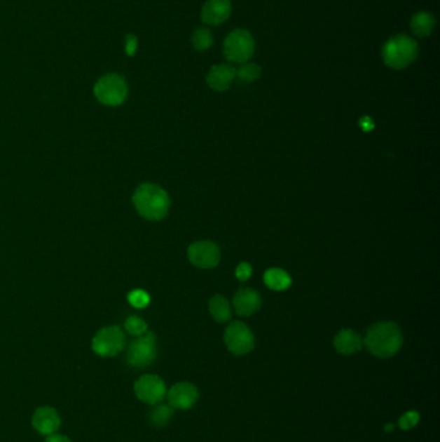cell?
<instances>
[{
    "label": "cell",
    "instance_id": "obj_1",
    "mask_svg": "<svg viewBox=\"0 0 440 442\" xmlns=\"http://www.w3.org/2000/svg\"><path fill=\"white\" fill-rule=\"evenodd\" d=\"M363 344L376 357L390 359L399 352L403 345L401 330L392 321L378 322L368 328Z\"/></svg>",
    "mask_w": 440,
    "mask_h": 442
},
{
    "label": "cell",
    "instance_id": "obj_2",
    "mask_svg": "<svg viewBox=\"0 0 440 442\" xmlns=\"http://www.w3.org/2000/svg\"><path fill=\"white\" fill-rule=\"evenodd\" d=\"M133 203L142 217L147 220H162L170 211L171 201L167 192L156 184H142L133 194Z\"/></svg>",
    "mask_w": 440,
    "mask_h": 442
},
{
    "label": "cell",
    "instance_id": "obj_3",
    "mask_svg": "<svg viewBox=\"0 0 440 442\" xmlns=\"http://www.w3.org/2000/svg\"><path fill=\"white\" fill-rule=\"evenodd\" d=\"M418 56L417 41L406 34L392 36L383 47V62L395 70H403Z\"/></svg>",
    "mask_w": 440,
    "mask_h": 442
},
{
    "label": "cell",
    "instance_id": "obj_4",
    "mask_svg": "<svg viewBox=\"0 0 440 442\" xmlns=\"http://www.w3.org/2000/svg\"><path fill=\"white\" fill-rule=\"evenodd\" d=\"M252 34L245 29H237L228 34L224 41V55L230 62L245 64L254 53Z\"/></svg>",
    "mask_w": 440,
    "mask_h": 442
},
{
    "label": "cell",
    "instance_id": "obj_5",
    "mask_svg": "<svg viewBox=\"0 0 440 442\" xmlns=\"http://www.w3.org/2000/svg\"><path fill=\"white\" fill-rule=\"evenodd\" d=\"M98 101L107 107L122 105L128 95V87L124 78L118 74H107L95 86Z\"/></svg>",
    "mask_w": 440,
    "mask_h": 442
},
{
    "label": "cell",
    "instance_id": "obj_6",
    "mask_svg": "<svg viewBox=\"0 0 440 442\" xmlns=\"http://www.w3.org/2000/svg\"><path fill=\"white\" fill-rule=\"evenodd\" d=\"M156 353L154 333H145L132 342L127 352V362L132 368H145L154 362Z\"/></svg>",
    "mask_w": 440,
    "mask_h": 442
},
{
    "label": "cell",
    "instance_id": "obj_7",
    "mask_svg": "<svg viewBox=\"0 0 440 442\" xmlns=\"http://www.w3.org/2000/svg\"><path fill=\"white\" fill-rule=\"evenodd\" d=\"M125 336L121 328L109 326L101 328L92 340V349L101 357H114L122 352Z\"/></svg>",
    "mask_w": 440,
    "mask_h": 442
},
{
    "label": "cell",
    "instance_id": "obj_8",
    "mask_svg": "<svg viewBox=\"0 0 440 442\" xmlns=\"http://www.w3.org/2000/svg\"><path fill=\"white\" fill-rule=\"evenodd\" d=\"M224 340L228 351L235 356L248 354L254 348V335L251 328L240 321H234L228 325Z\"/></svg>",
    "mask_w": 440,
    "mask_h": 442
},
{
    "label": "cell",
    "instance_id": "obj_9",
    "mask_svg": "<svg viewBox=\"0 0 440 442\" xmlns=\"http://www.w3.org/2000/svg\"><path fill=\"white\" fill-rule=\"evenodd\" d=\"M135 393L139 401L149 405H158L167 396V388L163 380L158 375L146 374L135 383Z\"/></svg>",
    "mask_w": 440,
    "mask_h": 442
},
{
    "label": "cell",
    "instance_id": "obj_10",
    "mask_svg": "<svg viewBox=\"0 0 440 442\" xmlns=\"http://www.w3.org/2000/svg\"><path fill=\"white\" fill-rule=\"evenodd\" d=\"M188 260L202 269H211L219 265L221 253L219 246L211 241H199L188 247Z\"/></svg>",
    "mask_w": 440,
    "mask_h": 442
},
{
    "label": "cell",
    "instance_id": "obj_11",
    "mask_svg": "<svg viewBox=\"0 0 440 442\" xmlns=\"http://www.w3.org/2000/svg\"><path fill=\"white\" fill-rule=\"evenodd\" d=\"M199 391L195 385L188 382H179L167 391L168 405L174 410H190L194 408L199 400Z\"/></svg>",
    "mask_w": 440,
    "mask_h": 442
},
{
    "label": "cell",
    "instance_id": "obj_12",
    "mask_svg": "<svg viewBox=\"0 0 440 442\" xmlns=\"http://www.w3.org/2000/svg\"><path fill=\"white\" fill-rule=\"evenodd\" d=\"M231 15L230 0H208L202 8L200 17L204 24L217 26L228 21Z\"/></svg>",
    "mask_w": 440,
    "mask_h": 442
},
{
    "label": "cell",
    "instance_id": "obj_13",
    "mask_svg": "<svg viewBox=\"0 0 440 442\" xmlns=\"http://www.w3.org/2000/svg\"><path fill=\"white\" fill-rule=\"evenodd\" d=\"M233 304H234V309L237 312L238 316L249 317L260 309L261 297L253 288L243 287L234 296Z\"/></svg>",
    "mask_w": 440,
    "mask_h": 442
},
{
    "label": "cell",
    "instance_id": "obj_14",
    "mask_svg": "<svg viewBox=\"0 0 440 442\" xmlns=\"http://www.w3.org/2000/svg\"><path fill=\"white\" fill-rule=\"evenodd\" d=\"M61 426V419L58 417L57 411L53 408H39L34 413L33 427L41 434L49 436L56 434Z\"/></svg>",
    "mask_w": 440,
    "mask_h": 442
},
{
    "label": "cell",
    "instance_id": "obj_15",
    "mask_svg": "<svg viewBox=\"0 0 440 442\" xmlns=\"http://www.w3.org/2000/svg\"><path fill=\"white\" fill-rule=\"evenodd\" d=\"M235 79V69L233 66L221 64L211 67L207 75V84L217 92L228 90Z\"/></svg>",
    "mask_w": 440,
    "mask_h": 442
},
{
    "label": "cell",
    "instance_id": "obj_16",
    "mask_svg": "<svg viewBox=\"0 0 440 442\" xmlns=\"http://www.w3.org/2000/svg\"><path fill=\"white\" fill-rule=\"evenodd\" d=\"M334 349L343 356H351L363 348V339L350 328H343L334 336Z\"/></svg>",
    "mask_w": 440,
    "mask_h": 442
},
{
    "label": "cell",
    "instance_id": "obj_17",
    "mask_svg": "<svg viewBox=\"0 0 440 442\" xmlns=\"http://www.w3.org/2000/svg\"><path fill=\"white\" fill-rule=\"evenodd\" d=\"M409 27L416 36L420 38L429 36L435 27V17L429 12H417L416 15L411 18Z\"/></svg>",
    "mask_w": 440,
    "mask_h": 442
},
{
    "label": "cell",
    "instance_id": "obj_18",
    "mask_svg": "<svg viewBox=\"0 0 440 442\" xmlns=\"http://www.w3.org/2000/svg\"><path fill=\"white\" fill-rule=\"evenodd\" d=\"M263 281L266 283V286L274 290V291H284L288 287L291 286L292 279L289 277V274L286 270L280 269V268H271L266 270Z\"/></svg>",
    "mask_w": 440,
    "mask_h": 442
},
{
    "label": "cell",
    "instance_id": "obj_19",
    "mask_svg": "<svg viewBox=\"0 0 440 442\" xmlns=\"http://www.w3.org/2000/svg\"><path fill=\"white\" fill-rule=\"evenodd\" d=\"M209 313L216 322L219 323L228 322V319H231V307L228 299H225L221 295H214L209 300Z\"/></svg>",
    "mask_w": 440,
    "mask_h": 442
},
{
    "label": "cell",
    "instance_id": "obj_20",
    "mask_svg": "<svg viewBox=\"0 0 440 442\" xmlns=\"http://www.w3.org/2000/svg\"><path fill=\"white\" fill-rule=\"evenodd\" d=\"M174 415V409H172L170 405H163V403H158L155 405L154 409L150 411L149 414V422L154 427H165L172 417Z\"/></svg>",
    "mask_w": 440,
    "mask_h": 442
},
{
    "label": "cell",
    "instance_id": "obj_21",
    "mask_svg": "<svg viewBox=\"0 0 440 442\" xmlns=\"http://www.w3.org/2000/svg\"><path fill=\"white\" fill-rule=\"evenodd\" d=\"M191 44L199 52H204V51L211 48L213 44L212 32L207 27L196 29L191 36Z\"/></svg>",
    "mask_w": 440,
    "mask_h": 442
},
{
    "label": "cell",
    "instance_id": "obj_22",
    "mask_svg": "<svg viewBox=\"0 0 440 442\" xmlns=\"http://www.w3.org/2000/svg\"><path fill=\"white\" fill-rule=\"evenodd\" d=\"M261 66L254 62H245L240 64L239 69L235 70V76L239 78L240 82L252 83L261 76Z\"/></svg>",
    "mask_w": 440,
    "mask_h": 442
},
{
    "label": "cell",
    "instance_id": "obj_23",
    "mask_svg": "<svg viewBox=\"0 0 440 442\" xmlns=\"http://www.w3.org/2000/svg\"><path fill=\"white\" fill-rule=\"evenodd\" d=\"M125 330L131 335H144L145 333H147V323L144 319L136 317V316H132L125 321Z\"/></svg>",
    "mask_w": 440,
    "mask_h": 442
},
{
    "label": "cell",
    "instance_id": "obj_24",
    "mask_svg": "<svg viewBox=\"0 0 440 442\" xmlns=\"http://www.w3.org/2000/svg\"><path fill=\"white\" fill-rule=\"evenodd\" d=\"M420 417H420V413H418V411H416V410H409V411H406V413L399 417L398 426H399L400 429H403V431H409V429L415 428V427L418 424Z\"/></svg>",
    "mask_w": 440,
    "mask_h": 442
},
{
    "label": "cell",
    "instance_id": "obj_25",
    "mask_svg": "<svg viewBox=\"0 0 440 442\" xmlns=\"http://www.w3.org/2000/svg\"><path fill=\"white\" fill-rule=\"evenodd\" d=\"M128 302L135 307V308H145L150 303V296L146 291L144 290H133L128 295Z\"/></svg>",
    "mask_w": 440,
    "mask_h": 442
},
{
    "label": "cell",
    "instance_id": "obj_26",
    "mask_svg": "<svg viewBox=\"0 0 440 442\" xmlns=\"http://www.w3.org/2000/svg\"><path fill=\"white\" fill-rule=\"evenodd\" d=\"M235 276L239 281L245 282L252 276V267L248 262H240L235 270Z\"/></svg>",
    "mask_w": 440,
    "mask_h": 442
},
{
    "label": "cell",
    "instance_id": "obj_27",
    "mask_svg": "<svg viewBox=\"0 0 440 442\" xmlns=\"http://www.w3.org/2000/svg\"><path fill=\"white\" fill-rule=\"evenodd\" d=\"M137 51V38L135 35H128L125 38V53L128 56H135Z\"/></svg>",
    "mask_w": 440,
    "mask_h": 442
},
{
    "label": "cell",
    "instance_id": "obj_28",
    "mask_svg": "<svg viewBox=\"0 0 440 442\" xmlns=\"http://www.w3.org/2000/svg\"><path fill=\"white\" fill-rule=\"evenodd\" d=\"M46 442H71L66 436H62V434H49L48 438L46 440Z\"/></svg>",
    "mask_w": 440,
    "mask_h": 442
},
{
    "label": "cell",
    "instance_id": "obj_29",
    "mask_svg": "<svg viewBox=\"0 0 440 442\" xmlns=\"http://www.w3.org/2000/svg\"><path fill=\"white\" fill-rule=\"evenodd\" d=\"M394 428H395V426L390 423V424H386L383 429H385V432H387V434H392V431H394Z\"/></svg>",
    "mask_w": 440,
    "mask_h": 442
}]
</instances>
